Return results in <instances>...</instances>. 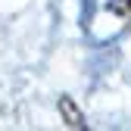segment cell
Masks as SVG:
<instances>
[{
  "mask_svg": "<svg viewBox=\"0 0 131 131\" xmlns=\"http://www.w3.org/2000/svg\"><path fill=\"white\" fill-rule=\"evenodd\" d=\"M59 109H62V116H66V125H72V128H84V116L75 109L72 97H59Z\"/></svg>",
  "mask_w": 131,
  "mask_h": 131,
  "instance_id": "cell-1",
  "label": "cell"
},
{
  "mask_svg": "<svg viewBox=\"0 0 131 131\" xmlns=\"http://www.w3.org/2000/svg\"><path fill=\"white\" fill-rule=\"evenodd\" d=\"M106 9H109V13H116V16H122L125 22H131V0H109Z\"/></svg>",
  "mask_w": 131,
  "mask_h": 131,
  "instance_id": "cell-2",
  "label": "cell"
}]
</instances>
